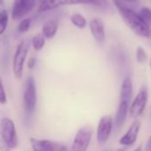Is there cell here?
Instances as JSON below:
<instances>
[{
  "mask_svg": "<svg viewBox=\"0 0 151 151\" xmlns=\"http://www.w3.org/2000/svg\"><path fill=\"white\" fill-rule=\"evenodd\" d=\"M37 0H15L12 16L14 20H19L29 14L35 7Z\"/></svg>",
  "mask_w": 151,
  "mask_h": 151,
  "instance_id": "10",
  "label": "cell"
},
{
  "mask_svg": "<svg viewBox=\"0 0 151 151\" xmlns=\"http://www.w3.org/2000/svg\"><path fill=\"white\" fill-rule=\"evenodd\" d=\"M93 136V129L90 126L81 127L75 135L71 151H87Z\"/></svg>",
  "mask_w": 151,
  "mask_h": 151,
  "instance_id": "6",
  "label": "cell"
},
{
  "mask_svg": "<svg viewBox=\"0 0 151 151\" xmlns=\"http://www.w3.org/2000/svg\"><path fill=\"white\" fill-rule=\"evenodd\" d=\"M0 150L1 151H11V148L5 142V140L3 139L1 135H0Z\"/></svg>",
  "mask_w": 151,
  "mask_h": 151,
  "instance_id": "24",
  "label": "cell"
},
{
  "mask_svg": "<svg viewBox=\"0 0 151 151\" xmlns=\"http://www.w3.org/2000/svg\"><path fill=\"white\" fill-rule=\"evenodd\" d=\"M45 44V37L42 33H38L35 35L32 38V45L35 51H41Z\"/></svg>",
  "mask_w": 151,
  "mask_h": 151,
  "instance_id": "17",
  "label": "cell"
},
{
  "mask_svg": "<svg viewBox=\"0 0 151 151\" xmlns=\"http://www.w3.org/2000/svg\"><path fill=\"white\" fill-rule=\"evenodd\" d=\"M30 25H31V20L30 19H24V20H22L21 22L19 27H18L19 32H21V33L27 32L29 29Z\"/></svg>",
  "mask_w": 151,
  "mask_h": 151,
  "instance_id": "22",
  "label": "cell"
},
{
  "mask_svg": "<svg viewBox=\"0 0 151 151\" xmlns=\"http://www.w3.org/2000/svg\"><path fill=\"white\" fill-rule=\"evenodd\" d=\"M70 21L78 29H85L86 27L87 24V21L86 19L80 14H73L70 17Z\"/></svg>",
  "mask_w": 151,
  "mask_h": 151,
  "instance_id": "16",
  "label": "cell"
},
{
  "mask_svg": "<svg viewBox=\"0 0 151 151\" xmlns=\"http://www.w3.org/2000/svg\"><path fill=\"white\" fill-rule=\"evenodd\" d=\"M140 126H141V124L139 121L133 122L129 127V129L127 130V132L120 138L119 144L122 145L123 147H129L134 144L138 139Z\"/></svg>",
  "mask_w": 151,
  "mask_h": 151,
  "instance_id": "11",
  "label": "cell"
},
{
  "mask_svg": "<svg viewBox=\"0 0 151 151\" xmlns=\"http://www.w3.org/2000/svg\"><path fill=\"white\" fill-rule=\"evenodd\" d=\"M0 135L11 149H14L18 147L17 132L14 122L12 119L8 117L1 119L0 121Z\"/></svg>",
  "mask_w": 151,
  "mask_h": 151,
  "instance_id": "3",
  "label": "cell"
},
{
  "mask_svg": "<svg viewBox=\"0 0 151 151\" xmlns=\"http://www.w3.org/2000/svg\"><path fill=\"white\" fill-rule=\"evenodd\" d=\"M132 151H142V146L141 145H139V147H137L135 149H133Z\"/></svg>",
  "mask_w": 151,
  "mask_h": 151,
  "instance_id": "28",
  "label": "cell"
},
{
  "mask_svg": "<svg viewBox=\"0 0 151 151\" xmlns=\"http://www.w3.org/2000/svg\"><path fill=\"white\" fill-rule=\"evenodd\" d=\"M114 126V119L110 115L102 116L98 123L97 125V132H96V138L97 141L100 144L106 143L112 132Z\"/></svg>",
  "mask_w": 151,
  "mask_h": 151,
  "instance_id": "8",
  "label": "cell"
},
{
  "mask_svg": "<svg viewBox=\"0 0 151 151\" xmlns=\"http://www.w3.org/2000/svg\"><path fill=\"white\" fill-rule=\"evenodd\" d=\"M59 23L54 19H50L45 22L42 28V34L47 39H52L57 33Z\"/></svg>",
  "mask_w": 151,
  "mask_h": 151,
  "instance_id": "15",
  "label": "cell"
},
{
  "mask_svg": "<svg viewBox=\"0 0 151 151\" xmlns=\"http://www.w3.org/2000/svg\"><path fill=\"white\" fill-rule=\"evenodd\" d=\"M147 100H148L147 87L146 86H142L139 88L136 97L133 99V101L130 105L129 115L132 117L139 116L146 109V106L147 104Z\"/></svg>",
  "mask_w": 151,
  "mask_h": 151,
  "instance_id": "7",
  "label": "cell"
},
{
  "mask_svg": "<svg viewBox=\"0 0 151 151\" xmlns=\"http://www.w3.org/2000/svg\"><path fill=\"white\" fill-rule=\"evenodd\" d=\"M119 14L132 31L140 37H151V28L139 14L130 8L119 9Z\"/></svg>",
  "mask_w": 151,
  "mask_h": 151,
  "instance_id": "1",
  "label": "cell"
},
{
  "mask_svg": "<svg viewBox=\"0 0 151 151\" xmlns=\"http://www.w3.org/2000/svg\"><path fill=\"white\" fill-rule=\"evenodd\" d=\"M90 30L93 37L98 42H103L106 38L105 23L101 18H94L89 23Z\"/></svg>",
  "mask_w": 151,
  "mask_h": 151,
  "instance_id": "12",
  "label": "cell"
},
{
  "mask_svg": "<svg viewBox=\"0 0 151 151\" xmlns=\"http://www.w3.org/2000/svg\"><path fill=\"white\" fill-rule=\"evenodd\" d=\"M145 151H151V135L149 136V138L147 141V144L145 147Z\"/></svg>",
  "mask_w": 151,
  "mask_h": 151,
  "instance_id": "26",
  "label": "cell"
},
{
  "mask_svg": "<svg viewBox=\"0 0 151 151\" xmlns=\"http://www.w3.org/2000/svg\"><path fill=\"white\" fill-rule=\"evenodd\" d=\"M149 66H150V68H151V59H150V62H149Z\"/></svg>",
  "mask_w": 151,
  "mask_h": 151,
  "instance_id": "30",
  "label": "cell"
},
{
  "mask_svg": "<svg viewBox=\"0 0 151 151\" xmlns=\"http://www.w3.org/2000/svg\"><path fill=\"white\" fill-rule=\"evenodd\" d=\"M127 147H119L118 149H116V151H127Z\"/></svg>",
  "mask_w": 151,
  "mask_h": 151,
  "instance_id": "27",
  "label": "cell"
},
{
  "mask_svg": "<svg viewBox=\"0 0 151 151\" xmlns=\"http://www.w3.org/2000/svg\"><path fill=\"white\" fill-rule=\"evenodd\" d=\"M129 110H130V103L119 101V105L114 118V125L116 129L119 130L121 127H123L129 115Z\"/></svg>",
  "mask_w": 151,
  "mask_h": 151,
  "instance_id": "13",
  "label": "cell"
},
{
  "mask_svg": "<svg viewBox=\"0 0 151 151\" xmlns=\"http://www.w3.org/2000/svg\"><path fill=\"white\" fill-rule=\"evenodd\" d=\"M29 140L33 151H68L64 144L57 141L36 138H30Z\"/></svg>",
  "mask_w": 151,
  "mask_h": 151,
  "instance_id": "9",
  "label": "cell"
},
{
  "mask_svg": "<svg viewBox=\"0 0 151 151\" xmlns=\"http://www.w3.org/2000/svg\"><path fill=\"white\" fill-rule=\"evenodd\" d=\"M6 101H7V97H6V90H5L2 79L0 78V104H6Z\"/></svg>",
  "mask_w": 151,
  "mask_h": 151,
  "instance_id": "23",
  "label": "cell"
},
{
  "mask_svg": "<svg viewBox=\"0 0 151 151\" xmlns=\"http://www.w3.org/2000/svg\"><path fill=\"white\" fill-rule=\"evenodd\" d=\"M28 51H29V45L26 41L21 42L16 47L13 59V72L14 78L17 80L22 79L23 76L24 63L28 55Z\"/></svg>",
  "mask_w": 151,
  "mask_h": 151,
  "instance_id": "4",
  "label": "cell"
},
{
  "mask_svg": "<svg viewBox=\"0 0 151 151\" xmlns=\"http://www.w3.org/2000/svg\"><path fill=\"white\" fill-rule=\"evenodd\" d=\"M114 3L118 9H121V8L132 9V6L137 5L139 2H138V0H114Z\"/></svg>",
  "mask_w": 151,
  "mask_h": 151,
  "instance_id": "18",
  "label": "cell"
},
{
  "mask_svg": "<svg viewBox=\"0 0 151 151\" xmlns=\"http://www.w3.org/2000/svg\"><path fill=\"white\" fill-rule=\"evenodd\" d=\"M79 4H91L99 6L101 4V0H42L38 6V12H47L62 6Z\"/></svg>",
  "mask_w": 151,
  "mask_h": 151,
  "instance_id": "2",
  "label": "cell"
},
{
  "mask_svg": "<svg viewBox=\"0 0 151 151\" xmlns=\"http://www.w3.org/2000/svg\"><path fill=\"white\" fill-rule=\"evenodd\" d=\"M8 24V14L6 10L0 12V36L3 35L7 28Z\"/></svg>",
  "mask_w": 151,
  "mask_h": 151,
  "instance_id": "19",
  "label": "cell"
},
{
  "mask_svg": "<svg viewBox=\"0 0 151 151\" xmlns=\"http://www.w3.org/2000/svg\"><path fill=\"white\" fill-rule=\"evenodd\" d=\"M133 93L132 82L129 77H125L120 90V101H125L128 103H132V97Z\"/></svg>",
  "mask_w": 151,
  "mask_h": 151,
  "instance_id": "14",
  "label": "cell"
},
{
  "mask_svg": "<svg viewBox=\"0 0 151 151\" xmlns=\"http://www.w3.org/2000/svg\"><path fill=\"white\" fill-rule=\"evenodd\" d=\"M136 60L139 64H144L147 60V54L141 46H138L136 50Z\"/></svg>",
  "mask_w": 151,
  "mask_h": 151,
  "instance_id": "20",
  "label": "cell"
},
{
  "mask_svg": "<svg viewBox=\"0 0 151 151\" xmlns=\"http://www.w3.org/2000/svg\"><path fill=\"white\" fill-rule=\"evenodd\" d=\"M37 101V86L33 77H29L26 79L24 92H23V102L25 109L28 113L34 112Z\"/></svg>",
  "mask_w": 151,
  "mask_h": 151,
  "instance_id": "5",
  "label": "cell"
},
{
  "mask_svg": "<svg viewBox=\"0 0 151 151\" xmlns=\"http://www.w3.org/2000/svg\"><path fill=\"white\" fill-rule=\"evenodd\" d=\"M139 16L148 24H151V9L148 7H143L139 11Z\"/></svg>",
  "mask_w": 151,
  "mask_h": 151,
  "instance_id": "21",
  "label": "cell"
},
{
  "mask_svg": "<svg viewBox=\"0 0 151 151\" xmlns=\"http://www.w3.org/2000/svg\"><path fill=\"white\" fill-rule=\"evenodd\" d=\"M36 62H37L36 59H35L34 57H30V58L28 60V62H27L28 68H33L35 67V65H36Z\"/></svg>",
  "mask_w": 151,
  "mask_h": 151,
  "instance_id": "25",
  "label": "cell"
},
{
  "mask_svg": "<svg viewBox=\"0 0 151 151\" xmlns=\"http://www.w3.org/2000/svg\"><path fill=\"white\" fill-rule=\"evenodd\" d=\"M5 2V0H0V5H3Z\"/></svg>",
  "mask_w": 151,
  "mask_h": 151,
  "instance_id": "29",
  "label": "cell"
}]
</instances>
